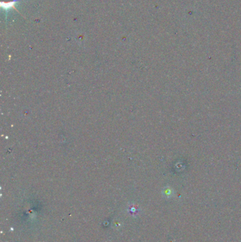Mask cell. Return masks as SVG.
I'll list each match as a JSON object with an SVG mask.
<instances>
[{"label":"cell","mask_w":241,"mask_h":242,"mask_svg":"<svg viewBox=\"0 0 241 242\" xmlns=\"http://www.w3.org/2000/svg\"><path fill=\"white\" fill-rule=\"evenodd\" d=\"M15 2H16V0H12V1H9V2H2L1 6L5 10H7L8 8L12 7L14 8V4Z\"/></svg>","instance_id":"cell-1"}]
</instances>
